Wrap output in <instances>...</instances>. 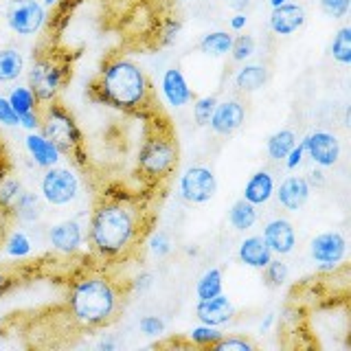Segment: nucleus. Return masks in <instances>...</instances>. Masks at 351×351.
I'll list each match as a JSON object with an SVG mask.
<instances>
[{
	"label": "nucleus",
	"mask_w": 351,
	"mask_h": 351,
	"mask_svg": "<svg viewBox=\"0 0 351 351\" xmlns=\"http://www.w3.org/2000/svg\"><path fill=\"white\" fill-rule=\"evenodd\" d=\"M305 180L310 182V186H312V184H323V171H318V169H316V171L310 173V178H305Z\"/></svg>",
	"instance_id": "8fccbe9b"
},
{
	"label": "nucleus",
	"mask_w": 351,
	"mask_h": 351,
	"mask_svg": "<svg viewBox=\"0 0 351 351\" xmlns=\"http://www.w3.org/2000/svg\"><path fill=\"white\" fill-rule=\"evenodd\" d=\"M16 206H18V215L22 219H27V222H33V219L40 215V200H38V195H33V193H20Z\"/></svg>",
	"instance_id": "2f4dec72"
},
{
	"label": "nucleus",
	"mask_w": 351,
	"mask_h": 351,
	"mask_svg": "<svg viewBox=\"0 0 351 351\" xmlns=\"http://www.w3.org/2000/svg\"><path fill=\"white\" fill-rule=\"evenodd\" d=\"M228 222L230 226H233L235 230H248L255 226L257 222V206L255 204H250L248 200H237L233 204V208H230V213H228Z\"/></svg>",
	"instance_id": "393cba45"
},
{
	"label": "nucleus",
	"mask_w": 351,
	"mask_h": 351,
	"mask_svg": "<svg viewBox=\"0 0 351 351\" xmlns=\"http://www.w3.org/2000/svg\"><path fill=\"white\" fill-rule=\"evenodd\" d=\"M27 149L33 156V160H36L38 165H42V167H53V165L58 162L62 156L60 149L55 147L47 136L36 134V132L27 136Z\"/></svg>",
	"instance_id": "412c9836"
},
{
	"label": "nucleus",
	"mask_w": 351,
	"mask_h": 351,
	"mask_svg": "<svg viewBox=\"0 0 351 351\" xmlns=\"http://www.w3.org/2000/svg\"><path fill=\"white\" fill-rule=\"evenodd\" d=\"M152 252L156 257H165V255H169L171 252V241L169 237L165 235V233H156L152 239Z\"/></svg>",
	"instance_id": "a19ab883"
},
{
	"label": "nucleus",
	"mask_w": 351,
	"mask_h": 351,
	"mask_svg": "<svg viewBox=\"0 0 351 351\" xmlns=\"http://www.w3.org/2000/svg\"><path fill=\"white\" fill-rule=\"evenodd\" d=\"M60 3V0H44V5H47V7H53V5H58Z\"/></svg>",
	"instance_id": "864d4df0"
},
{
	"label": "nucleus",
	"mask_w": 351,
	"mask_h": 351,
	"mask_svg": "<svg viewBox=\"0 0 351 351\" xmlns=\"http://www.w3.org/2000/svg\"><path fill=\"white\" fill-rule=\"evenodd\" d=\"M226 5L233 11H237V14H244V9L250 5V0H226Z\"/></svg>",
	"instance_id": "de8ad7c7"
},
{
	"label": "nucleus",
	"mask_w": 351,
	"mask_h": 351,
	"mask_svg": "<svg viewBox=\"0 0 351 351\" xmlns=\"http://www.w3.org/2000/svg\"><path fill=\"white\" fill-rule=\"evenodd\" d=\"M93 90L97 93V101L123 112H138L149 101L152 86L141 66L123 58H114L108 60L99 71Z\"/></svg>",
	"instance_id": "f03ea898"
},
{
	"label": "nucleus",
	"mask_w": 351,
	"mask_h": 351,
	"mask_svg": "<svg viewBox=\"0 0 351 351\" xmlns=\"http://www.w3.org/2000/svg\"><path fill=\"white\" fill-rule=\"evenodd\" d=\"M263 270V281L270 288H281V285L288 281V263L281 261V259H270L266 266L261 268Z\"/></svg>",
	"instance_id": "c756f323"
},
{
	"label": "nucleus",
	"mask_w": 351,
	"mask_h": 351,
	"mask_svg": "<svg viewBox=\"0 0 351 351\" xmlns=\"http://www.w3.org/2000/svg\"><path fill=\"white\" fill-rule=\"evenodd\" d=\"M266 82H268V71H266V66H259V64L241 66L235 75V88L241 93H255L259 88H263Z\"/></svg>",
	"instance_id": "4be33fe9"
},
{
	"label": "nucleus",
	"mask_w": 351,
	"mask_h": 351,
	"mask_svg": "<svg viewBox=\"0 0 351 351\" xmlns=\"http://www.w3.org/2000/svg\"><path fill=\"white\" fill-rule=\"evenodd\" d=\"M9 285H11V277L3 268H0V294H5V290L9 288Z\"/></svg>",
	"instance_id": "09e8293b"
},
{
	"label": "nucleus",
	"mask_w": 351,
	"mask_h": 351,
	"mask_svg": "<svg viewBox=\"0 0 351 351\" xmlns=\"http://www.w3.org/2000/svg\"><path fill=\"white\" fill-rule=\"evenodd\" d=\"M272 321H274V314H268V318H266V321H263L261 323V332H266V329L272 325Z\"/></svg>",
	"instance_id": "3c124183"
},
{
	"label": "nucleus",
	"mask_w": 351,
	"mask_h": 351,
	"mask_svg": "<svg viewBox=\"0 0 351 351\" xmlns=\"http://www.w3.org/2000/svg\"><path fill=\"white\" fill-rule=\"evenodd\" d=\"M195 314H197V318H200L204 325L219 327V325H226L230 318H233L235 307H233V303L228 301V296L217 294V296H211V299H200V301H197Z\"/></svg>",
	"instance_id": "4468645a"
},
{
	"label": "nucleus",
	"mask_w": 351,
	"mask_h": 351,
	"mask_svg": "<svg viewBox=\"0 0 351 351\" xmlns=\"http://www.w3.org/2000/svg\"><path fill=\"white\" fill-rule=\"evenodd\" d=\"M20 125H25L27 130H38L40 128V112L33 110V112H27L20 117Z\"/></svg>",
	"instance_id": "c03bdc74"
},
{
	"label": "nucleus",
	"mask_w": 351,
	"mask_h": 351,
	"mask_svg": "<svg viewBox=\"0 0 351 351\" xmlns=\"http://www.w3.org/2000/svg\"><path fill=\"white\" fill-rule=\"evenodd\" d=\"M246 22H248V18L244 14H235L233 18H230V29H233V31H241V29L246 27Z\"/></svg>",
	"instance_id": "49530a36"
},
{
	"label": "nucleus",
	"mask_w": 351,
	"mask_h": 351,
	"mask_svg": "<svg viewBox=\"0 0 351 351\" xmlns=\"http://www.w3.org/2000/svg\"><path fill=\"white\" fill-rule=\"evenodd\" d=\"M246 119V108L241 106L235 99H228V101H222L217 104L213 114H211V121H208V125L215 132V134H233L235 130L241 128Z\"/></svg>",
	"instance_id": "ddd939ff"
},
{
	"label": "nucleus",
	"mask_w": 351,
	"mask_h": 351,
	"mask_svg": "<svg viewBox=\"0 0 351 351\" xmlns=\"http://www.w3.org/2000/svg\"><path fill=\"white\" fill-rule=\"evenodd\" d=\"M49 239H51L53 248H58L60 252H75L84 241V230H82L80 222L66 219V222H60L51 228Z\"/></svg>",
	"instance_id": "a211bd4d"
},
{
	"label": "nucleus",
	"mask_w": 351,
	"mask_h": 351,
	"mask_svg": "<svg viewBox=\"0 0 351 351\" xmlns=\"http://www.w3.org/2000/svg\"><path fill=\"white\" fill-rule=\"evenodd\" d=\"M312 186L303 176H288L277 189V200L285 211H299L310 200Z\"/></svg>",
	"instance_id": "2eb2a0df"
},
{
	"label": "nucleus",
	"mask_w": 351,
	"mask_h": 351,
	"mask_svg": "<svg viewBox=\"0 0 351 351\" xmlns=\"http://www.w3.org/2000/svg\"><path fill=\"white\" fill-rule=\"evenodd\" d=\"M217 191V180L215 173L202 167V165H195V167H189L180 178V195L186 202L191 204H204L208 202Z\"/></svg>",
	"instance_id": "1a4fd4ad"
},
{
	"label": "nucleus",
	"mask_w": 351,
	"mask_h": 351,
	"mask_svg": "<svg viewBox=\"0 0 351 351\" xmlns=\"http://www.w3.org/2000/svg\"><path fill=\"white\" fill-rule=\"evenodd\" d=\"M321 9L323 14L334 18V20H340L347 16L349 11V0H321Z\"/></svg>",
	"instance_id": "c9c22d12"
},
{
	"label": "nucleus",
	"mask_w": 351,
	"mask_h": 351,
	"mask_svg": "<svg viewBox=\"0 0 351 351\" xmlns=\"http://www.w3.org/2000/svg\"><path fill=\"white\" fill-rule=\"evenodd\" d=\"M217 106V99L215 97H202L197 99L193 104V119L197 121V125H208V121H211V114Z\"/></svg>",
	"instance_id": "72a5a7b5"
},
{
	"label": "nucleus",
	"mask_w": 351,
	"mask_h": 351,
	"mask_svg": "<svg viewBox=\"0 0 351 351\" xmlns=\"http://www.w3.org/2000/svg\"><path fill=\"white\" fill-rule=\"evenodd\" d=\"M138 329L145 336H160L165 332V323L158 316H145V318H141Z\"/></svg>",
	"instance_id": "4c0bfd02"
},
{
	"label": "nucleus",
	"mask_w": 351,
	"mask_h": 351,
	"mask_svg": "<svg viewBox=\"0 0 351 351\" xmlns=\"http://www.w3.org/2000/svg\"><path fill=\"white\" fill-rule=\"evenodd\" d=\"M0 123H5V125H18L20 123V117L16 114V110L11 108L9 99H3V97H0Z\"/></svg>",
	"instance_id": "ea45409f"
},
{
	"label": "nucleus",
	"mask_w": 351,
	"mask_h": 351,
	"mask_svg": "<svg viewBox=\"0 0 351 351\" xmlns=\"http://www.w3.org/2000/svg\"><path fill=\"white\" fill-rule=\"evenodd\" d=\"M22 69H25V58L18 49H0V84L18 80Z\"/></svg>",
	"instance_id": "b1692460"
},
{
	"label": "nucleus",
	"mask_w": 351,
	"mask_h": 351,
	"mask_svg": "<svg viewBox=\"0 0 351 351\" xmlns=\"http://www.w3.org/2000/svg\"><path fill=\"white\" fill-rule=\"evenodd\" d=\"M283 3H288V0H270V5H272V7H279V5H283Z\"/></svg>",
	"instance_id": "603ef678"
},
{
	"label": "nucleus",
	"mask_w": 351,
	"mask_h": 351,
	"mask_svg": "<svg viewBox=\"0 0 351 351\" xmlns=\"http://www.w3.org/2000/svg\"><path fill=\"white\" fill-rule=\"evenodd\" d=\"M178 162V145H176L173 136L156 132V134L147 136L138 152V171L145 176L147 180H162L171 173V169Z\"/></svg>",
	"instance_id": "423d86ee"
},
{
	"label": "nucleus",
	"mask_w": 351,
	"mask_h": 351,
	"mask_svg": "<svg viewBox=\"0 0 351 351\" xmlns=\"http://www.w3.org/2000/svg\"><path fill=\"white\" fill-rule=\"evenodd\" d=\"M255 53V40L250 36H237L233 38V47H230V55L235 62H246Z\"/></svg>",
	"instance_id": "473e14b6"
},
{
	"label": "nucleus",
	"mask_w": 351,
	"mask_h": 351,
	"mask_svg": "<svg viewBox=\"0 0 351 351\" xmlns=\"http://www.w3.org/2000/svg\"><path fill=\"white\" fill-rule=\"evenodd\" d=\"M90 244L104 257H121L143 237V211L121 197L104 200L90 219Z\"/></svg>",
	"instance_id": "f257e3e1"
},
{
	"label": "nucleus",
	"mask_w": 351,
	"mask_h": 351,
	"mask_svg": "<svg viewBox=\"0 0 351 351\" xmlns=\"http://www.w3.org/2000/svg\"><path fill=\"white\" fill-rule=\"evenodd\" d=\"M224 334L219 332L217 327L213 325H200V327H193L191 332H189V338H191V343L197 345V347H213L219 338H222Z\"/></svg>",
	"instance_id": "7c9ffc66"
},
{
	"label": "nucleus",
	"mask_w": 351,
	"mask_h": 351,
	"mask_svg": "<svg viewBox=\"0 0 351 351\" xmlns=\"http://www.w3.org/2000/svg\"><path fill=\"white\" fill-rule=\"evenodd\" d=\"M263 241L268 244V248L274 252V255H290L296 246V230L292 226V222L283 217H274L263 228Z\"/></svg>",
	"instance_id": "f8f14e48"
},
{
	"label": "nucleus",
	"mask_w": 351,
	"mask_h": 351,
	"mask_svg": "<svg viewBox=\"0 0 351 351\" xmlns=\"http://www.w3.org/2000/svg\"><path fill=\"white\" fill-rule=\"evenodd\" d=\"M329 53H332V58L338 64H343V66L351 64V27H340L336 31Z\"/></svg>",
	"instance_id": "bb28decb"
},
{
	"label": "nucleus",
	"mask_w": 351,
	"mask_h": 351,
	"mask_svg": "<svg viewBox=\"0 0 351 351\" xmlns=\"http://www.w3.org/2000/svg\"><path fill=\"white\" fill-rule=\"evenodd\" d=\"M69 307L82 327H101L112 321L119 310V290L108 277L88 274L73 283Z\"/></svg>",
	"instance_id": "7ed1b4c3"
},
{
	"label": "nucleus",
	"mask_w": 351,
	"mask_h": 351,
	"mask_svg": "<svg viewBox=\"0 0 351 351\" xmlns=\"http://www.w3.org/2000/svg\"><path fill=\"white\" fill-rule=\"evenodd\" d=\"M77 193H80V178L64 167H49V171L42 178V195L47 202L62 206L73 202Z\"/></svg>",
	"instance_id": "6e6552de"
},
{
	"label": "nucleus",
	"mask_w": 351,
	"mask_h": 351,
	"mask_svg": "<svg viewBox=\"0 0 351 351\" xmlns=\"http://www.w3.org/2000/svg\"><path fill=\"white\" fill-rule=\"evenodd\" d=\"M29 250H31V244H29L27 235H22V233H14L11 239L7 241V252L14 257H25Z\"/></svg>",
	"instance_id": "e433bc0d"
},
{
	"label": "nucleus",
	"mask_w": 351,
	"mask_h": 351,
	"mask_svg": "<svg viewBox=\"0 0 351 351\" xmlns=\"http://www.w3.org/2000/svg\"><path fill=\"white\" fill-rule=\"evenodd\" d=\"M9 104L16 110L18 117L38 110V99L31 93V88H16V90L9 95Z\"/></svg>",
	"instance_id": "c85d7f7f"
},
{
	"label": "nucleus",
	"mask_w": 351,
	"mask_h": 351,
	"mask_svg": "<svg viewBox=\"0 0 351 351\" xmlns=\"http://www.w3.org/2000/svg\"><path fill=\"white\" fill-rule=\"evenodd\" d=\"M294 145H296L294 132L292 130H279L277 134H272L268 138V156L272 160H283Z\"/></svg>",
	"instance_id": "a878e982"
},
{
	"label": "nucleus",
	"mask_w": 351,
	"mask_h": 351,
	"mask_svg": "<svg viewBox=\"0 0 351 351\" xmlns=\"http://www.w3.org/2000/svg\"><path fill=\"white\" fill-rule=\"evenodd\" d=\"M305 25V9L301 5L283 3L279 7H272L270 14V29L277 36H290Z\"/></svg>",
	"instance_id": "dca6fc26"
},
{
	"label": "nucleus",
	"mask_w": 351,
	"mask_h": 351,
	"mask_svg": "<svg viewBox=\"0 0 351 351\" xmlns=\"http://www.w3.org/2000/svg\"><path fill=\"white\" fill-rule=\"evenodd\" d=\"M162 97L173 108H182L193 99V93L186 84L180 69H169L162 75Z\"/></svg>",
	"instance_id": "f3484780"
},
{
	"label": "nucleus",
	"mask_w": 351,
	"mask_h": 351,
	"mask_svg": "<svg viewBox=\"0 0 351 351\" xmlns=\"http://www.w3.org/2000/svg\"><path fill=\"white\" fill-rule=\"evenodd\" d=\"M40 130L42 136H47L60 149V154L77 156L82 152L84 136L80 132V125L75 123L69 110L58 101H49L40 110Z\"/></svg>",
	"instance_id": "20e7f679"
},
{
	"label": "nucleus",
	"mask_w": 351,
	"mask_h": 351,
	"mask_svg": "<svg viewBox=\"0 0 351 351\" xmlns=\"http://www.w3.org/2000/svg\"><path fill=\"white\" fill-rule=\"evenodd\" d=\"M230 47H233V36L228 31L206 33L200 40V51L208 55V58H224V55L230 53Z\"/></svg>",
	"instance_id": "5701e85b"
},
{
	"label": "nucleus",
	"mask_w": 351,
	"mask_h": 351,
	"mask_svg": "<svg viewBox=\"0 0 351 351\" xmlns=\"http://www.w3.org/2000/svg\"><path fill=\"white\" fill-rule=\"evenodd\" d=\"M66 80H69V62L55 51L40 53L29 71V88L38 104L55 101Z\"/></svg>",
	"instance_id": "39448f33"
},
{
	"label": "nucleus",
	"mask_w": 351,
	"mask_h": 351,
	"mask_svg": "<svg viewBox=\"0 0 351 351\" xmlns=\"http://www.w3.org/2000/svg\"><path fill=\"white\" fill-rule=\"evenodd\" d=\"M22 193V186L16 180H7L0 186V204H11L18 200V195Z\"/></svg>",
	"instance_id": "58836bf2"
},
{
	"label": "nucleus",
	"mask_w": 351,
	"mask_h": 351,
	"mask_svg": "<svg viewBox=\"0 0 351 351\" xmlns=\"http://www.w3.org/2000/svg\"><path fill=\"white\" fill-rule=\"evenodd\" d=\"M312 259L323 268H336L347 257V239L338 230H327L312 239L310 244Z\"/></svg>",
	"instance_id": "9d476101"
},
{
	"label": "nucleus",
	"mask_w": 351,
	"mask_h": 351,
	"mask_svg": "<svg viewBox=\"0 0 351 351\" xmlns=\"http://www.w3.org/2000/svg\"><path fill=\"white\" fill-rule=\"evenodd\" d=\"M303 147L318 167H334L340 158V141L332 132H312L303 138Z\"/></svg>",
	"instance_id": "9b49d317"
},
{
	"label": "nucleus",
	"mask_w": 351,
	"mask_h": 351,
	"mask_svg": "<svg viewBox=\"0 0 351 351\" xmlns=\"http://www.w3.org/2000/svg\"><path fill=\"white\" fill-rule=\"evenodd\" d=\"M270 259H272V250L268 248V244L263 241L261 235H252V237H246L244 241H241V246H239V261L241 263L261 270Z\"/></svg>",
	"instance_id": "6ab92c4d"
},
{
	"label": "nucleus",
	"mask_w": 351,
	"mask_h": 351,
	"mask_svg": "<svg viewBox=\"0 0 351 351\" xmlns=\"http://www.w3.org/2000/svg\"><path fill=\"white\" fill-rule=\"evenodd\" d=\"M211 349H217V351H252V349H255V345L248 343L246 338H237V336H233V338H224V336H222Z\"/></svg>",
	"instance_id": "f704fd0d"
},
{
	"label": "nucleus",
	"mask_w": 351,
	"mask_h": 351,
	"mask_svg": "<svg viewBox=\"0 0 351 351\" xmlns=\"http://www.w3.org/2000/svg\"><path fill=\"white\" fill-rule=\"evenodd\" d=\"M152 274L149 272H143V274H138V277H136V283H134V288L136 290H147L149 288V285H152Z\"/></svg>",
	"instance_id": "a18cd8bd"
},
{
	"label": "nucleus",
	"mask_w": 351,
	"mask_h": 351,
	"mask_svg": "<svg viewBox=\"0 0 351 351\" xmlns=\"http://www.w3.org/2000/svg\"><path fill=\"white\" fill-rule=\"evenodd\" d=\"M180 22L178 20H169L167 25H165V29L160 31V42L162 44H171L176 38H178V33H180Z\"/></svg>",
	"instance_id": "79ce46f5"
},
{
	"label": "nucleus",
	"mask_w": 351,
	"mask_h": 351,
	"mask_svg": "<svg viewBox=\"0 0 351 351\" xmlns=\"http://www.w3.org/2000/svg\"><path fill=\"white\" fill-rule=\"evenodd\" d=\"M303 154H305V147H303V141H301L299 145H294L290 149L288 156L283 158L285 160V167H288V169H296V167H299L301 160H303Z\"/></svg>",
	"instance_id": "37998d69"
},
{
	"label": "nucleus",
	"mask_w": 351,
	"mask_h": 351,
	"mask_svg": "<svg viewBox=\"0 0 351 351\" xmlns=\"http://www.w3.org/2000/svg\"><path fill=\"white\" fill-rule=\"evenodd\" d=\"M47 22V9L38 0H11L7 5V25L18 36H36Z\"/></svg>",
	"instance_id": "0eeeda50"
},
{
	"label": "nucleus",
	"mask_w": 351,
	"mask_h": 351,
	"mask_svg": "<svg viewBox=\"0 0 351 351\" xmlns=\"http://www.w3.org/2000/svg\"><path fill=\"white\" fill-rule=\"evenodd\" d=\"M222 288H224V283H222V270L219 268H211V270H206L200 281H197V299H211V296H217V294H222Z\"/></svg>",
	"instance_id": "cd10ccee"
},
{
	"label": "nucleus",
	"mask_w": 351,
	"mask_h": 351,
	"mask_svg": "<svg viewBox=\"0 0 351 351\" xmlns=\"http://www.w3.org/2000/svg\"><path fill=\"white\" fill-rule=\"evenodd\" d=\"M274 193V180L268 171H257L250 176V180L244 189V200L250 204H266Z\"/></svg>",
	"instance_id": "aec40b11"
}]
</instances>
